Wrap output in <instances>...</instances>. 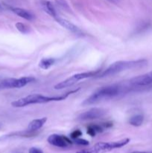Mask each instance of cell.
I'll use <instances>...</instances> for the list:
<instances>
[{"mask_svg":"<svg viewBox=\"0 0 152 153\" xmlns=\"http://www.w3.org/2000/svg\"><path fill=\"white\" fill-rule=\"evenodd\" d=\"M82 134V132L80 131V130H75L74 131L71 133V137L72 139H76V138H78L80 135Z\"/></svg>","mask_w":152,"mask_h":153,"instance_id":"ffe728a7","label":"cell"},{"mask_svg":"<svg viewBox=\"0 0 152 153\" xmlns=\"http://www.w3.org/2000/svg\"><path fill=\"white\" fill-rule=\"evenodd\" d=\"M28 153H43V152L37 147H31L28 151Z\"/></svg>","mask_w":152,"mask_h":153,"instance_id":"44dd1931","label":"cell"},{"mask_svg":"<svg viewBox=\"0 0 152 153\" xmlns=\"http://www.w3.org/2000/svg\"><path fill=\"white\" fill-rule=\"evenodd\" d=\"M35 81V79L31 76L22 77L20 79H6L0 82V91L6 89H12V88H21L25 87L28 84Z\"/></svg>","mask_w":152,"mask_h":153,"instance_id":"8992f818","label":"cell"},{"mask_svg":"<svg viewBox=\"0 0 152 153\" xmlns=\"http://www.w3.org/2000/svg\"><path fill=\"white\" fill-rule=\"evenodd\" d=\"M55 3L59 6L61 8L63 9V10H69V6L68 3L65 1V0H55Z\"/></svg>","mask_w":152,"mask_h":153,"instance_id":"ac0fdd59","label":"cell"},{"mask_svg":"<svg viewBox=\"0 0 152 153\" xmlns=\"http://www.w3.org/2000/svg\"><path fill=\"white\" fill-rule=\"evenodd\" d=\"M106 111L104 109L99 108H93L89 109L86 111L83 112L77 117V120L80 121L91 120H96L103 117L106 114Z\"/></svg>","mask_w":152,"mask_h":153,"instance_id":"52a82bcc","label":"cell"},{"mask_svg":"<svg viewBox=\"0 0 152 153\" xmlns=\"http://www.w3.org/2000/svg\"><path fill=\"white\" fill-rule=\"evenodd\" d=\"M122 92V88L120 85L115 84L110 86L104 87L97 90L95 92L91 94L82 102L83 105H90L101 102L104 100H110L114 98Z\"/></svg>","mask_w":152,"mask_h":153,"instance_id":"3957f363","label":"cell"},{"mask_svg":"<svg viewBox=\"0 0 152 153\" xmlns=\"http://www.w3.org/2000/svg\"><path fill=\"white\" fill-rule=\"evenodd\" d=\"M56 62V59L53 58H43V59L40 61V64H39V67H40L43 70H47V69L50 68L52 66H53L54 64Z\"/></svg>","mask_w":152,"mask_h":153,"instance_id":"5bb4252c","label":"cell"},{"mask_svg":"<svg viewBox=\"0 0 152 153\" xmlns=\"http://www.w3.org/2000/svg\"><path fill=\"white\" fill-rule=\"evenodd\" d=\"M16 28H17L18 31L19 32L22 33V34H28L29 32V28L26 25H25L24 23H22V22H17V23L15 25Z\"/></svg>","mask_w":152,"mask_h":153,"instance_id":"e0dca14e","label":"cell"},{"mask_svg":"<svg viewBox=\"0 0 152 153\" xmlns=\"http://www.w3.org/2000/svg\"><path fill=\"white\" fill-rule=\"evenodd\" d=\"M129 138H125L122 140H119V141L114 142H99L96 143L92 148H89L88 149H83L80 150L76 153H102L104 152H109L113 149H119V148L125 146L130 142Z\"/></svg>","mask_w":152,"mask_h":153,"instance_id":"277c9868","label":"cell"},{"mask_svg":"<svg viewBox=\"0 0 152 153\" xmlns=\"http://www.w3.org/2000/svg\"><path fill=\"white\" fill-rule=\"evenodd\" d=\"M48 142L52 146H57V147L64 148L69 146L72 144V141L64 135H60V134H51L48 137Z\"/></svg>","mask_w":152,"mask_h":153,"instance_id":"ba28073f","label":"cell"},{"mask_svg":"<svg viewBox=\"0 0 152 153\" xmlns=\"http://www.w3.org/2000/svg\"><path fill=\"white\" fill-rule=\"evenodd\" d=\"M10 10H11L12 12H13L15 14L20 16V17L23 18L25 20L32 21L35 19V16H34V13L31 11H30V10H26V9L20 8V7H11Z\"/></svg>","mask_w":152,"mask_h":153,"instance_id":"8fae6325","label":"cell"},{"mask_svg":"<svg viewBox=\"0 0 152 153\" xmlns=\"http://www.w3.org/2000/svg\"><path fill=\"white\" fill-rule=\"evenodd\" d=\"M148 65V61L146 59H139L137 61H119L113 63L111 65L109 66L108 68L103 71L99 72L98 74L95 78L101 79V78L109 77V76H114L121 72L125 71L127 70L131 69L140 68L144 67Z\"/></svg>","mask_w":152,"mask_h":153,"instance_id":"7a4b0ae2","label":"cell"},{"mask_svg":"<svg viewBox=\"0 0 152 153\" xmlns=\"http://www.w3.org/2000/svg\"><path fill=\"white\" fill-rule=\"evenodd\" d=\"M107 1H110V2L112 3H114V4H117V3L119 1V0H107Z\"/></svg>","mask_w":152,"mask_h":153,"instance_id":"7402d4cb","label":"cell"},{"mask_svg":"<svg viewBox=\"0 0 152 153\" xmlns=\"http://www.w3.org/2000/svg\"><path fill=\"white\" fill-rule=\"evenodd\" d=\"M103 131V128L101 126L96 125V124H92L87 127V134L91 137H94L97 133L101 132Z\"/></svg>","mask_w":152,"mask_h":153,"instance_id":"2e32d148","label":"cell"},{"mask_svg":"<svg viewBox=\"0 0 152 153\" xmlns=\"http://www.w3.org/2000/svg\"><path fill=\"white\" fill-rule=\"evenodd\" d=\"M47 121V118L43 117L40 119H36L30 122L28 126V130L30 131H36L41 128Z\"/></svg>","mask_w":152,"mask_h":153,"instance_id":"4fadbf2b","label":"cell"},{"mask_svg":"<svg viewBox=\"0 0 152 153\" xmlns=\"http://www.w3.org/2000/svg\"><path fill=\"white\" fill-rule=\"evenodd\" d=\"M75 143L77 145H81V146H87L89 145V141L84 139H80V138H76L75 139Z\"/></svg>","mask_w":152,"mask_h":153,"instance_id":"d6986e66","label":"cell"},{"mask_svg":"<svg viewBox=\"0 0 152 153\" xmlns=\"http://www.w3.org/2000/svg\"><path fill=\"white\" fill-rule=\"evenodd\" d=\"M2 11V7L1 6V4H0V12Z\"/></svg>","mask_w":152,"mask_h":153,"instance_id":"cb8c5ba5","label":"cell"},{"mask_svg":"<svg viewBox=\"0 0 152 153\" xmlns=\"http://www.w3.org/2000/svg\"><path fill=\"white\" fill-rule=\"evenodd\" d=\"M100 70H97V71L77 73V74L73 75V76H72L71 77L66 79V80L57 84L54 88H55V89L56 90H61V89H63V88H69V87H71L72 86V85H74L75 84L77 83V82H79V81L80 80H83V79H88V78L95 77V76L98 74Z\"/></svg>","mask_w":152,"mask_h":153,"instance_id":"5b68a950","label":"cell"},{"mask_svg":"<svg viewBox=\"0 0 152 153\" xmlns=\"http://www.w3.org/2000/svg\"><path fill=\"white\" fill-rule=\"evenodd\" d=\"M40 5H41L42 9L44 10V12H46L49 16L53 17L54 19L58 17V14H57V12L55 10V7H54V5L50 1H48V0H41L40 1Z\"/></svg>","mask_w":152,"mask_h":153,"instance_id":"7c38bea8","label":"cell"},{"mask_svg":"<svg viewBox=\"0 0 152 153\" xmlns=\"http://www.w3.org/2000/svg\"><path fill=\"white\" fill-rule=\"evenodd\" d=\"M144 121V117L142 114H137L131 117L129 119V123L133 126L138 127L140 126L143 123Z\"/></svg>","mask_w":152,"mask_h":153,"instance_id":"9a60e30c","label":"cell"},{"mask_svg":"<svg viewBox=\"0 0 152 153\" xmlns=\"http://www.w3.org/2000/svg\"><path fill=\"white\" fill-rule=\"evenodd\" d=\"M79 90H80V88L69 91L63 95L58 96V97H46V96H43L39 94H30V95L13 102L11 103V105L14 108H22L33 104H43V103H48L50 102L62 101V100H66L70 94H75V93L77 92Z\"/></svg>","mask_w":152,"mask_h":153,"instance_id":"6da1fadb","label":"cell"},{"mask_svg":"<svg viewBox=\"0 0 152 153\" xmlns=\"http://www.w3.org/2000/svg\"><path fill=\"white\" fill-rule=\"evenodd\" d=\"M129 83L131 86L134 87H145L151 85L152 71L133 78L129 81Z\"/></svg>","mask_w":152,"mask_h":153,"instance_id":"9c48e42d","label":"cell"},{"mask_svg":"<svg viewBox=\"0 0 152 153\" xmlns=\"http://www.w3.org/2000/svg\"><path fill=\"white\" fill-rule=\"evenodd\" d=\"M132 153H147V152H139V151H137V152H134Z\"/></svg>","mask_w":152,"mask_h":153,"instance_id":"603a6c76","label":"cell"},{"mask_svg":"<svg viewBox=\"0 0 152 153\" xmlns=\"http://www.w3.org/2000/svg\"><path fill=\"white\" fill-rule=\"evenodd\" d=\"M55 20L56 21L59 25H61V26L63 27L64 28L67 29L68 31H71V32L74 33V34H77V35H82V34H83L82 31L77 26V25H74V24L72 23L69 21L66 20V19H63V18H60L58 16V17L55 18Z\"/></svg>","mask_w":152,"mask_h":153,"instance_id":"30bf717a","label":"cell"}]
</instances>
